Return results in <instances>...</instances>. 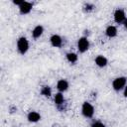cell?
<instances>
[{"label": "cell", "instance_id": "obj_8", "mask_svg": "<svg viewBox=\"0 0 127 127\" xmlns=\"http://www.w3.org/2000/svg\"><path fill=\"white\" fill-rule=\"evenodd\" d=\"M27 119L32 123H36V122L41 120V114L39 112H37V111H31V112L28 113Z\"/></svg>", "mask_w": 127, "mask_h": 127}, {"label": "cell", "instance_id": "obj_11", "mask_svg": "<svg viewBox=\"0 0 127 127\" xmlns=\"http://www.w3.org/2000/svg\"><path fill=\"white\" fill-rule=\"evenodd\" d=\"M43 33H44V27L42 25H37L32 31V36L34 39H38L43 35Z\"/></svg>", "mask_w": 127, "mask_h": 127}, {"label": "cell", "instance_id": "obj_16", "mask_svg": "<svg viewBox=\"0 0 127 127\" xmlns=\"http://www.w3.org/2000/svg\"><path fill=\"white\" fill-rule=\"evenodd\" d=\"M91 127H106V126H105L102 122H100V121H96V122H93V123H92Z\"/></svg>", "mask_w": 127, "mask_h": 127}, {"label": "cell", "instance_id": "obj_12", "mask_svg": "<svg viewBox=\"0 0 127 127\" xmlns=\"http://www.w3.org/2000/svg\"><path fill=\"white\" fill-rule=\"evenodd\" d=\"M105 35L108 37V38H114L117 36V28L115 26H108L105 30Z\"/></svg>", "mask_w": 127, "mask_h": 127}, {"label": "cell", "instance_id": "obj_10", "mask_svg": "<svg viewBox=\"0 0 127 127\" xmlns=\"http://www.w3.org/2000/svg\"><path fill=\"white\" fill-rule=\"evenodd\" d=\"M67 88H68V82H67V80H65V79H60L57 82V89L60 92H64V91L67 90Z\"/></svg>", "mask_w": 127, "mask_h": 127}, {"label": "cell", "instance_id": "obj_20", "mask_svg": "<svg viewBox=\"0 0 127 127\" xmlns=\"http://www.w3.org/2000/svg\"><path fill=\"white\" fill-rule=\"evenodd\" d=\"M53 127H60V126H59V125H58V124H56V125H54V126H53Z\"/></svg>", "mask_w": 127, "mask_h": 127}, {"label": "cell", "instance_id": "obj_9", "mask_svg": "<svg viewBox=\"0 0 127 127\" xmlns=\"http://www.w3.org/2000/svg\"><path fill=\"white\" fill-rule=\"evenodd\" d=\"M94 62H95V64H96L97 66H99V67H104V66H106L107 64H108L107 59H106L104 56H101V55L97 56V57L95 58Z\"/></svg>", "mask_w": 127, "mask_h": 127}, {"label": "cell", "instance_id": "obj_1", "mask_svg": "<svg viewBox=\"0 0 127 127\" xmlns=\"http://www.w3.org/2000/svg\"><path fill=\"white\" fill-rule=\"evenodd\" d=\"M17 50L21 55H25L29 50V42L25 37H20L17 40Z\"/></svg>", "mask_w": 127, "mask_h": 127}, {"label": "cell", "instance_id": "obj_3", "mask_svg": "<svg viewBox=\"0 0 127 127\" xmlns=\"http://www.w3.org/2000/svg\"><path fill=\"white\" fill-rule=\"evenodd\" d=\"M81 113L86 118H91L94 114V107L89 102H83L81 106Z\"/></svg>", "mask_w": 127, "mask_h": 127}, {"label": "cell", "instance_id": "obj_7", "mask_svg": "<svg viewBox=\"0 0 127 127\" xmlns=\"http://www.w3.org/2000/svg\"><path fill=\"white\" fill-rule=\"evenodd\" d=\"M50 42H51V45L55 48H61L62 45H63V39L60 35H57V34H54L51 38H50Z\"/></svg>", "mask_w": 127, "mask_h": 127}, {"label": "cell", "instance_id": "obj_18", "mask_svg": "<svg viewBox=\"0 0 127 127\" xmlns=\"http://www.w3.org/2000/svg\"><path fill=\"white\" fill-rule=\"evenodd\" d=\"M123 93H124V96L127 97V84H126V86L124 87V92H123Z\"/></svg>", "mask_w": 127, "mask_h": 127}, {"label": "cell", "instance_id": "obj_4", "mask_svg": "<svg viewBox=\"0 0 127 127\" xmlns=\"http://www.w3.org/2000/svg\"><path fill=\"white\" fill-rule=\"evenodd\" d=\"M89 41L86 37H81L78 39L77 41V50L79 51V53H85L88 49H89Z\"/></svg>", "mask_w": 127, "mask_h": 127}, {"label": "cell", "instance_id": "obj_15", "mask_svg": "<svg viewBox=\"0 0 127 127\" xmlns=\"http://www.w3.org/2000/svg\"><path fill=\"white\" fill-rule=\"evenodd\" d=\"M41 94L44 95V96H47V97L51 96L52 95V89H51V87L48 86V85L43 86L42 89H41Z\"/></svg>", "mask_w": 127, "mask_h": 127}, {"label": "cell", "instance_id": "obj_17", "mask_svg": "<svg viewBox=\"0 0 127 127\" xmlns=\"http://www.w3.org/2000/svg\"><path fill=\"white\" fill-rule=\"evenodd\" d=\"M93 8H94V6H93L92 4H89V3L85 4V6H84V10H85V11H87V12H89V11L93 10Z\"/></svg>", "mask_w": 127, "mask_h": 127}, {"label": "cell", "instance_id": "obj_13", "mask_svg": "<svg viewBox=\"0 0 127 127\" xmlns=\"http://www.w3.org/2000/svg\"><path fill=\"white\" fill-rule=\"evenodd\" d=\"M54 101L56 103V105H58L59 107L63 106L64 105V95L62 92H58L55 94L54 96Z\"/></svg>", "mask_w": 127, "mask_h": 127}, {"label": "cell", "instance_id": "obj_19", "mask_svg": "<svg viewBox=\"0 0 127 127\" xmlns=\"http://www.w3.org/2000/svg\"><path fill=\"white\" fill-rule=\"evenodd\" d=\"M123 24H124V27H125V28L127 29V20H126V21H125V22H124Z\"/></svg>", "mask_w": 127, "mask_h": 127}, {"label": "cell", "instance_id": "obj_5", "mask_svg": "<svg viewBox=\"0 0 127 127\" xmlns=\"http://www.w3.org/2000/svg\"><path fill=\"white\" fill-rule=\"evenodd\" d=\"M113 18H114V21H115L116 23H118V24L124 23V22L126 21L125 12H124L122 9H117V10H115V12H114Z\"/></svg>", "mask_w": 127, "mask_h": 127}, {"label": "cell", "instance_id": "obj_14", "mask_svg": "<svg viewBox=\"0 0 127 127\" xmlns=\"http://www.w3.org/2000/svg\"><path fill=\"white\" fill-rule=\"evenodd\" d=\"M65 57H66L67 62L70 63V64H74V63H76L77 60H78V56H77L75 53H67Z\"/></svg>", "mask_w": 127, "mask_h": 127}, {"label": "cell", "instance_id": "obj_2", "mask_svg": "<svg viewBox=\"0 0 127 127\" xmlns=\"http://www.w3.org/2000/svg\"><path fill=\"white\" fill-rule=\"evenodd\" d=\"M126 82H127V78L125 76H119L116 77L113 81H112V88L115 91H119L121 89H123L126 86Z\"/></svg>", "mask_w": 127, "mask_h": 127}, {"label": "cell", "instance_id": "obj_6", "mask_svg": "<svg viewBox=\"0 0 127 127\" xmlns=\"http://www.w3.org/2000/svg\"><path fill=\"white\" fill-rule=\"evenodd\" d=\"M33 8V5L32 3L28 2V1H24L20 6H19V11L22 15H26V14H29L31 12Z\"/></svg>", "mask_w": 127, "mask_h": 127}]
</instances>
